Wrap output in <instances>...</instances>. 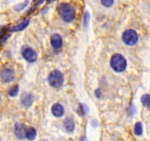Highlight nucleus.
Returning <instances> with one entry per match:
<instances>
[{"mask_svg": "<svg viewBox=\"0 0 150 141\" xmlns=\"http://www.w3.org/2000/svg\"><path fill=\"white\" fill-rule=\"evenodd\" d=\"M57 12L61 18L66 22H71L76 16L75 10L70 4L61 3L57 7Z\"/></svg>", "mask_w": 150, "mask_h": 141, "instance_id": "nucleus-1", "label": "nucleus"}, {"mask_svg": "<svg viewBox=\"0 0 150 141\" xmlns=\"http://www.w3.org/2000/svg\"><path fill=\"white\" fill-rule=\"evenodd\" d=\"M110 66L116 72H122L127 67L126 59L120 54H114L111 57Z\"/></svg>", "mask_w": 150, "mask_h": 141, "instance_id": "nucleus-2", "label": "nucleus"}, {"mask_svg": "<svg viewBox=\"0 0 150 141\" xmlns=\"http://www.w3.org/2000/svg\"><path fill=\"white\" fill-rule=\"evenodd\" d=\"M48 80L50 86L53 87H59L63 85L64 79L60 70H54L50 74Z\"/></svg>", "mask_w": 150, "mask_h": 141, "instance_id": "nucleus-3", "label": "nucleus"}, {"mask_svg": "<svg viewBox=\"0 0 150 141\" xmlns=\"http://www.w3.org/2000/svg\"><path fill=\"white\" fill-rule=\"evenodd\" d=\"M122 41L128 46H134L138 41V35L133 30H127L122 34Z\"/></svg>", "mask_w": 150, "mask_h": 141, "instance_id": "nucleus-4", "label": "nucleus"}, {"mask_svg": "<svg viewBox=\"0 0 150 141\" xmlns=\"http://www.w3.org/2000/svg\"><path fill=\"white\" fill-rule=\"evenodd\" d=\"M21 54H22L23 57L30 63H33L37 60V53L29 47H23L21 49Z\"/></svg>", "mask_w": 150, "mask_h": 141, "instance_id": "nucleus-5", "label": "nucleus"}, {"mask_svg": "<svg viewBox=\"0 0 150 141\" xmlns=\"http://www.w3.org/2000/svg\"><path fill=\"white\" fill-rule=\"evenodd\" d=\"M0 76H1V79H2V80L4 82L8 83L11 82H12L14 80L15 74H14V71L12 69L6 68H4L1 71Z\"/></svg>", "mask_w": 150, "mask_h": 141, "instance_id": "nucleus-6", "label": "nucleus"}, {"mask_svg": "<svg viewBox=\"0 0 150 141\" xmlns=\"http://www.w3.org/2000/svg\"><path fill=\"white\" fill-rule=\"evenodd\" d=\"M14 132L15 135L18 139H24L26 137V129L24 125L21 124L20 123H16L15 128H14Z\"/></svg>", "mask_w": 150, "mask_h": 141, "instance_id": "nucleus-7", "label": "nucleus"}, {"mask_svg": "<svg viewBox=\"0 0 150 141\" xmlns=\"http://www.w3.org/2000/svg\"><path fill=\"white\" fill-rule=\"evenodd\" d=\"M51 45L54 49H59L63 45V39L59 34H54L51 37Z\"/></svg>", "mask_w": 150, "mask_h": 141, "instance_id": "nucleus-8", "label": "nucleus"}, {"mask_svg": "<svg viewBox=\"0 0 150 141\" xmlns=\"http://www.w3.org/2000/svg\"><path fill=\"white\" fill-rule=\"evenodd\" d=\"M21 103L26 107H30L33 103V97L30 93H24L21 96Z\"/></svg>", "mask_w": 150, "mask_h": 141, "instance_id": "nucleus-9", "label": "nucleus"}, {"mask_svg": "<svg viewBox=\"0 0 150 141\" xmlns=\"http://www.w3.org/2000/svg\"><path fill=\"white\" fill-rule=\"evenodd\" d=\"M52 113L57 118L62 117L64 114V108L60 104H54L52 107Z\"/></svg>", "mask_w": 150, "mask_h": 141, "instance_id": "nucleus-10", "label": "nucleus"}, {"mask_svg": "<svg viewBox=\"0 0 150 141\" xmlns=\"http://www.w3.org/2000/svg\"><path fill=\"white\" fill-rule=\"evenodd\" d=\"M29 23H30V21L29 20H25V21H22L20 24H17V25L13 26V27L9 28L10 31L11 32H19L21 31V30H24L27 26L29 25Z\"/></svg>", "mask_w": 150, "mask_h": 141, "instance_id": "nucleus-11", "label": "nucleus"}, {"mask_svg": "<svg viewBox=\"0 0 150 141\" xmlns=\"http://www.w3.org/2000/svg\"><path fill=\"white\" fill-rule=\"evenodd\" d=\"M37 132L36 130L33 127H29L26 129V137L30 140H33L35 138Z\"/></svg>", "mask_w": 150, "mask_h": 141, "instance_id": "nucleus-12", "label": "nucleus"}, {"mask_svg": "<svg viewBox=\"0 0 150 141\" xmlns=\"http://www.w3.org/2000/svg\"><path fill=\"white\" fill-rule=\"evenodd\" d=\"M64 126L68 132H73L74 129V123L73 120L69 118H66L64 121Z\"/></svg>", "mask_w": 150, "mask_h": 141, "instance_id": "nucleus-13", "label": "nucleus"}, {"mask_svg": "<svg viewBox=\"0 0 150 141\" xmlns=\"http://www.w3.org/2000/svg\"><path fill=\"white\" fill-rule=\"evenodd\" d=\"M134 132L136 135L140 136V135H142L143 133V127L142 124H141V122H137L135 125V128H134Z\"/></svg>", "mask_w": 150, "mask_h": 141, "instance_id": "nucleus-14", "label": "nucleus"}, {"mask_svg": "<svg viewBox=\"0 0 150 141\" xmlns=\"http://www.w3.org/2000/svg\"><path fill=\"white\" fill-rule=\"evenodd\" d=\"M141 102L146 107H150V95L144 94L141 97Z\"/></svg>", "mask_w": 150, "mask_h": 141, "instance_id": "nucleus-15", "label": "nucleus"}, {"mask_svg": "<svg viewBox=\"0 0 150 141\" xmlns=\"http://www.w3.org/2000/svg\"><path fill=\"white\" fill-rule=\"evenodd\" d=\"M18 91H19V88H18V85H15L9 90V96H12V97H15L18 95Z\"/></svg>", "mask_w": 150, "mask_h": 141, "instance_id": "nucleus-16", "label": "nucleus"}, {"mask_svg": "<svg viewBox=\"0 0 150 141\" xmlns=\"http://www.w3.org/2000/svg\"><path fill=\"white\" fill-rule=\"evenodd\" d=\"M28 4H29L28 0H25V2H24L23 3L18 4V5H17L15 7V10L16 11H18V12H19V11H22L24 8H25L27 6V5H28Z\"/></svg>", "mask_w": 150, "mask_h": 141, "instance_id": "nucleus-17", "label": "nucleus"}, {"mask_svg": "<svg viewBox=\"0 0 150 141\" xmlns=\"http://www.w3.org/2000/svg\"><path fill=\"white\" fill-rule=\"evenodd\" d=\"M114 0H101V3L105 8H110L113 5Z\"/></svg>", "mask_w": 150, "mask_h": 141, "instance_id": "nucleus-18", "label": "nucleus"}, {"mask_svg": "<svg viewBox=\"0 0 150 141\" xmlns=\"http://www.w3.org/2000/svg\"><path fill=\"white\" fill-rule=\"evenodd\" d=\"M89 19H90V14L88 13V12H86V13H85V16H84V24H85V26L86 27V25L88 24V21Z\"/></svg>", "mask_w": 150, "mask_h": 141, "instance_id": "nucleus-19", "label": "nucleus"}, {"mask_svg": "<svg viewBox=\"0 0 150 141\" xmlns=\"http://www.w3.org/2000/svg\"><path fill=\"white\" fill-rule=\"evenodd\" d=\"M95 93H96V96L97 98H100L101 97V95H102V91H101V89H97V90H96V92H95Z\"/></svg>", "mask_w": 150, "mask_h": 141, "instance_id": "nucleus-20", "label": "nucleus"}, {"mask_svg": "<svg viewBox=\"0 0 150 141\" xmlns=\"http://www.w3.org/2000/svg\"><path fill=\"white\" fill-rule=\"evenodd\" d=\"M44 2H45V0H39V1L38 2V3H37V5H36V6H39V5H42V4L44 3Z\"/></svg>", "mask_w": 150, "mask_h": 141, "instance_id": "nucleus-21", "label": "nucleus"}, {"mask_svg": "<svg viewBox=\"0 0 150 141\" xmlns=\"http://www.w3.org/2000/svg\"><path fill=\"white\" fill-rule=\"evenodd\" d=\"M34 1H36V0H34Z\"/></svg>", "mask_w": 150, "mask_h": 141, "instance_id": "nucleus-22", "label": "nucleus"}]
</instances>
